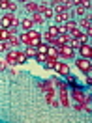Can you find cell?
Instances as JSON below:
<instances>
[{
	"instance_id": "6da1fadb",
	"label": "cell",
	"mask_w": 92,
	"mask_h": 123,
	"mask_svg": "<svg viewBox=\"0 0 92 123\" xmlns=\"http://www.w3.org/2000/svg\"><path fill=\"white\" fill-rule=\"evenodd\" d=\"M19 41L24 43V45H28V47H38L41 43V34L38 30H26L19 36Z\"/></svg>"
},
{
	"instance_id": "7a4b0ae2",
	"label": "cell",
	"mask_w": 92,
	"mask_h": 123,
	"mask_svg": "<svg viewBox=\"0 0 92 123\" xmlns=\"http://www.w3.org/2000/svg\"><path fill=\"white\" fill-rule=\"evenodd\" d=\"M17 24H19V19H17V15H13L11 11H8L6 15L0 17V26H2V28H9V30H11Z\"/></svg>"
},
{
	"instance_id": "3957f363",
	"label": "cell",
	"mask_w": 92,
	"mask_h": 123,
	"mask_svg": "<svg viewBox=\"0 0 92 123\" xmlns=\"http://www.w3.org/2000/svg\"><path fill=\"white\" fill-rule=\"evenodd\" d=\"M75 65L83 71L84 75H88L92 71V60L90 58H79V60H75Z\"/></svg>"
},
{
	"instance_id": "277c9868",
	"label": "cell",
	"mask_w": 92,
	"mask_h": 123,
	"mask_svg": "<svg viewBox=\"0 0 92 123\" xmlns=\"http://www.w3.org/2000/svg\"><path fill=\"white\" fill-rule=\"evenodd\" d=\"M56 49H58V54L64 56V58H73L75 56V49H71L69 45H60V47H56Z\"/></svg>"
},
{
	"instance_id": "5b68a950",
	"label": "cell",
	"mask_w": 92,
	"mask_h": 123,
	"mask_svg": "<svg viewBox=\"0 0 92 123\" xmlns=\"http://www.w3.org/2000/svg\"><path fill=\"white\" fill-rule=\"evenodd\" d=\"M77 50H79V54H81V58H92V45H88V43L79 45Z\"/></svg>"
},
{
	"instance_id": "8992f818",
	"label": "cell",
	"mask_w": 92,
	"mask_h": 123,
	"mask_svg": "<svg viewBox=\"0 0 92 123\" xmlns=\"http://www.w3.org/2000/svg\"><path fill=\"white\" fill-rule=\"evenodd\" d=\"M53 69L56 71L58 75H62V77H66V75H69V67H68V63H64V62H56Z\"/></svg>"
},
{
	"instance_id": "52a82bcc",
	"label": "cell",
	"mask_w": 92,
	"mask_h": 123,
	"mask_svg": "<svg viewBox=\"0 0 92 123\" xmlns=\"http://www.w3.org/2000/svg\"><path fill=\"white\" fill-rule=\"evenodd\" d=\"M38 11H39L43 17H45V19H51V17H54V9L51 8V6H45V4H43V6H38Z\"/></svg>"
},
{
	"instance_id": "ba28073f",
	"label": "cell",
	"mask_w": 92,
	"mask_h": 123,
	"mask_svg": "<svg viewBox=\"0 0 92 123\" xmlns=\"http://www.w3.org/2000/svg\"><path fill=\"white\" fill-rule=\"evenodd\" d=\"M54 21H56V24H64L66 21H69V9L60 11V13H54Z\"/></svg>"
},
{
	"instance_id": "9c48e42d",
	"label": "cell",
	"mask_w": 92,
	"mask_h": 123,
	"mask_svg": "<svg viewBox=\"0 0 92 123\" xmlns=\"http://www.w3.org/2000/svg\"><path fill=\"white\" fill-rule=\"evenodd\" d=\"M77 26H81V28H83V30L88 34V36L92 34V21H90V17H83V21L77 24Z\"/></svg>"
},
{
	"instance_id": "30bf717a",
	"label": "cell",
	"mask_w": 92,
	"mask_h": 123,
	"mask_svg": "<svg viewBox=\"0 0 92 123\" xmlns=\"http://www.w3.org/2000/svg\"><path fill=\"white\" fill-rule=\"evenodd\" d=\"M32 26H34V21H32V17H30V15H28V17H24L23 21H21V28H23V32L32 30Z\"/></svg>"
},
{
	"instance_id": "8fae6325",
	"label": "cell",
	"mask_w": 92,
	"mask_h": 123,
	"mask_svg": "<svg viewBox=\"0 0 92 123\" xmlns=\"http://www.w3.org/2000/svg\"><path fill=\"white\" fill-rule=\"evenodd\" d=\"M17 54H19V50L9 49L8 54H6V62H8V63H17Z\"/></svg>"
},
{
	"instance_id": "7c38bea8",
	"label": "cell",
	"mask_w": 92,
	"mask_h": 123,
	"mask_svg": "<svg viewBox=\"0 0 92 123\" xmlns=\"http://www.w3.org/2000/svg\"><path fill=\"white\" fill-rule=\"evenodd\" d=\"M58 34H60V30H58V24H53V26H49V28H47V32H45V39L54 37V36H58Z\"/></svg>"
},
{
	"instance_id": "4fadbf2b",
	"label": "cell",
	"mask_w": 92,
	"mask_h": 123,
	"mask_svg": "<svg viewBox=\"0 0 92 123\" xmlns=\"http://www.w3.org/2000/svg\"><path fill=\"white\" fill-rule=\"evenodd\" d=\"M11 36H13V30H9V28H0V41H8Z\"/></svg>"
},
{
	"instance_id": "5bb4252c",
	"label": "cell",
	"mask_w": 92,
	"mask_h": 123,
	"mask_svg": "<svg viewBox=\"0 0 92 123\" xmlns=\"http://www.w3.org/2000/svg\"><path fill=\"white\" fill-rule=\"evenodd\" d=\"M24 8L28 13H36L38 11V2L36 0H30V2H24Z\"/></svg>"
},
{
	"instance_id": "9a60e30c",
	"label": "cell",
	"mask_w": 92,
	"mask_h": 123,
	"mask_svg": "<svg viewBox=\"0 0 92 123\" xmlns=\"http://www.w3.org/2000/svg\"><path fill=\"white\" fill-rule=\"evenodd\" d=\"M60 106H68V97H66V86L60 84Z\"/></svg>"
},
{
	"instance_id": "2e32d148",
	"label": "cell",
	"mask_w": 92,
	"mask_h": 123,
	"mask_svg": "<svg viewBox=\"0 0 92 123\" xmlns=\"http://www.w3.org/2000/svg\"><path fill=\"white\" fill-rule=\"evenodd\" d=\"M73 97H75V99L79 101V105H86V99H84L83 92H81L79 88H75V90H73Z\"/></svg>"
},
{
	"instance_id": "e0dca14e",
	"label": "cell",
	"mask_w": 92,
	"mask_h": 123,
	"mask_svg": "<svg viewBox=\"0 0 92 123\" xmlns=\"http://www.w3.org/2000/svg\"><path fill=\"white\" fill-rule=\"evenodd\" d=\"M56 62H58V58H54V56H49V54H45V60H43V63H45L47 67H51V69H53Z\"/></svg>"
},
{
	"instance_id": "ac0fdd59",
	"label": "cell",
	"mask_w": 92,
	"mask_h": 123,
	"mask_svg": "<svg viewBox=\"0 0 92 123\" xmlns=\"http://www.w3.org/2000/svg\"><path fill=\"white\" fill-rule=\"evenodd\" d=\"M32 21H34V24H43L45 23V17L41 15L39 11H36V13H32Z\"/></svg>"
},
{
	"instance_id": "d6986e66",
	"label": "cell",
	"mask_w": 92,
	"mask_h": 123,
	"mask_svg": "<svg viewBox=\"0 0 92 123\" xmlns=\"http://www.w3.org/2000/svg\"><path fill=\"white\" fill-rule=\"evenodd\" d=\"M64 26H66V32H68V36H69V32H73L77 28V23H75V21H66Z\"/></svg>"
},
{
	"instance_id": "ffe728a7",
	"label": "cell",
	"mask_w": 92,
	"mask_h": 123,
	"mask_svg": "<svg viewBox=\"0 0 92 123\" xmlns=\"http://www.w3.org/2000/svg\"><path fill=\"white\" fill-rule=\"evenodd\" d=\"M75 39H77V43H79V45H83V43H88V34H86V32H81V34H79Z\"/></svg>"
},
{
	"instance_id": "44dd1931",
	"label": "cell",
	"mask_w": 92,
	"mask_h": 123,
	"mask_svg": "<svg viewBox=\"0 0 92 123\" xmlns=\"http://www.w3.org/2000/svg\"><path fill=\"white\" fill-rule=\"evenodd\" d=\"M47 54H49V56H54V58H60L58 49H56V47H51V45H49V49H47Z\"/></svg>"
},
{
	"instance_id": "7402d4cb",
	"label": "cell",
	"mask_w": 92,
	"mask_h": 123,
	"mask_svg": "<svg viewBox=\"0 0 92 123\" xmlns=\"http://www.w3.org/2000/svg\"><path fill=\"white\" fill-rule=\"evenodd\" d=\"M24 54H26L28 58H32V56H36V54H38V50H36V47H26Z\"/></svg>"
},
{
	"instance_id": "603a6c76",
	"label": "cell",
	"mask_w": 92,
	"mask_h": 123,
	"mask_svg": "<svg viewBox=\"0 0 92 123\" xmlns=\"http://www.w3.org/2000/svg\"><path fill=\"white\" fill-rule=\"evenodd\" d=\"M47 49H49V45H43V43H39V45L36 47L38 54H47Z\"/></svg>"
},
{
	"instance_id": "cb8c5ba5",
	"label": "cell",
	"mask_w": 92,
	"mask_h": 123,
	"mask_svg": "<svg viewBox=\"0 0 92 123\" xmlns=\"http://www.w3.org/2000/svg\"><path fill=\"white\" fill-rule=\"evenodd\" d=\"M26 60H28V56H26L24 52H19V54H17V63H24Z\"/></svg>"
},
{
	"instance_id": "d4e9b609",
	"label": "cell",
	"mask_w": 92,
	"mask_h": 123,
	"mask_svg": "<svg viewBox=\"0 0 92 123\" xmlns=\"http://www.w3.org/2000/svg\"><path fill=\"white\" fill-rule=\"evenodd\" d=\"M8 43H9V47H17L21 41H19V37H15V36H11V37L8 39Z\"/></svg>"
},
{
	"instance_id": "484cf974",
	"label": "cell",
	"mask_w": 92,
	"mask_h": 123,
	"mask_svg": "<svg viewBox=\"0 0 92 123\" xmlns=\"http://www.w3.org/2000/svg\"><path fill=\"white\" fill-rule=\"evenodd\" d=\"M75 13H77V15H84V13H86V8H83L81 4H77V6H75Z\"/></svg>"
},
{
	"instance_id": "4316f807",
	"label": "cell",
	"mask_w": 92,
	"mask_h": 123,
	"mask_svg": "<svg viewBox=\"0 0 92 123\" xmlns=\"http://www.w3.org/2000/svg\"><path fill=\"white\" fill-rule=\"evenodd\" d=\"M0 50H9V43L8 41H0Z\"/></svg>"
},
{
	"instance_id": "83f0119b",
	"label": "cell",
	"mask_w": 92,
	"mask_h": 123,
	"mask_svg": "<svg viewBox=\"0 0 92 123\" xmlns=\"http://www.w3.org/2000/svg\"><path fill=\"white\" fill-rule=\"evenodd\" d=\"M79 4H81L83 8H86V9H88V8H90V4H92V2H90V0H81Z\"/></svg>"
},
{
	"instance_id": "f1b7e54d",
	"label": "cell",
	"mask_w": 92,
	"mask_h": 123,
	"mask_svg": "<svg viewBox=\"0 0 92 123\" xmlns=\"http://www.w3.org/2000/svg\"><path fill=\"white\" fill-rule=\"evenodd\" d=\"M8 67V62L6 60H0V69H6Z\"/></svg>"
},
{
	"instance_id": "f546056e",
	"label": "cell",
	"mask_w": 92,
	"mask_h": 123,
	"mask_svg": "<svg viewBox=\"0 0 92 123\" xmlns=\"http://www.w3.org/2000/svg\"><path fill=\"white\" fill-rule=\"evenodd\" d=\"M2 2H6V0H0V4H2Z\"/></svg>"
}]
</instances>
